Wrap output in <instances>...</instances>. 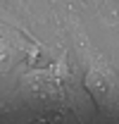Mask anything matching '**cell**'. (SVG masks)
<instances>
[{"mask_svg":"<svg viewBox=\"0 0 119 124\" xmlns=\"http://www.w3.org/2000/svg\"><path fill=\"white\" fill-rule=\"evenodd\" d=\"M10 55H12V50H10V43L0 38V72L7 67V62H10Z\"/></svg>","mask_w":119,"mask_h":124,"instance_id":"7a4b0ae2","label":"cell"},{"mask_svg":"<svg viewBox=\"0 0 119 124\" xmlns=\"http://www.w3.org/2000/svg\"><path fill=\"white\" fill-rule=\"evenodd\" d=\"M83 86L88 88L93 100L105 110H117L119 108V77L114 69L105 60H95L88 64Z\"/></svg>","mask_w":119,"mask_h":124,"instance_id":"6da1fadb","label":"cell"}]
</instances>
